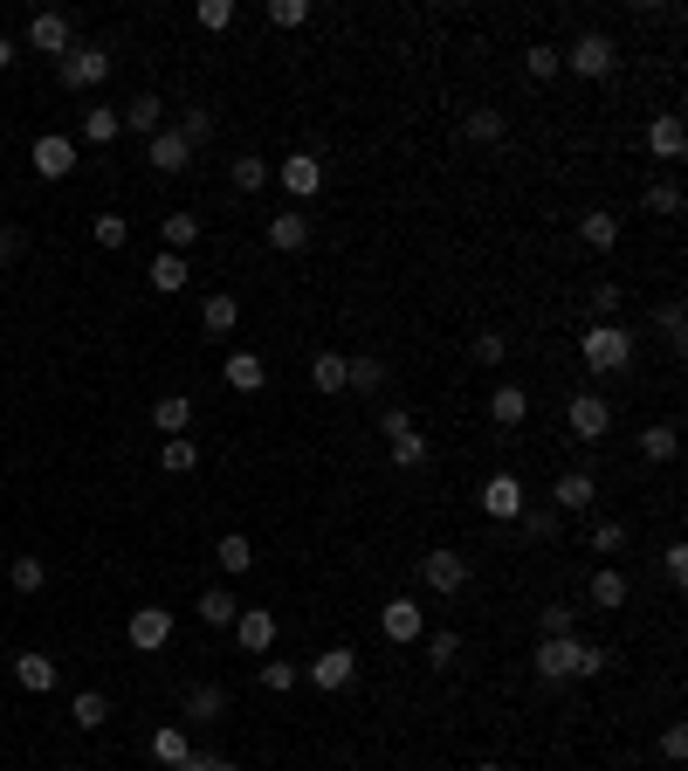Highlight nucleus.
<instances>
[{
	"mask_svg": "<svg viewBox=\"0 0 688 771\" xmlns=\"http://www.w3.org/2000/svg\"><path fill=\"white\" fill-rule=\"evenodd\" d=\"M538 682H585V675H599L606 661V648H593V640H578V634H557V640H538Z\"/></svg>",
	"mask_w": 688,
	"mask_h": 771,
	"instance_id": "nucleus-1",
	"label": "nucleus"
},
{
	"mask_svg": "<svg viewBox=\"0 0 688 771\" xmlns=\"http://www.w3.org/2000/svg\"><path fill=\"white\" fill-rule=\"evenodd\" d=\"M578 358L593 372H627L633 366V331H620V324H585L578 331Z\"/></svg>",
	"mask_w": 688,
	"mask_h": 771,
	"instance_id": "nucleus-2",
	"label": "nucleus"
},
{
	"mask_svg": "<svg viewBox=\"0 0 688 771\" xmlns=\"http://www.w3.org/2000/svg\"><path fill=\"white\" fill-rule=\"evenodd\" d=\"M557 56H565V69H572V76L599 83V76H613V69H620V42H613V35H599V29H585L572 48H557Z\"/></svg>",
	"mask_w": 688,
	"mask_h": 771,
	"instance_id": "nucleus-3",
	"label": "nucleus"
},
{
	"mask_svg": "<svg viewBox=\"0 0 688 771\" xmlns=\"http://www.w3.org/2000/svg\"><path fill=\"white\" fill-rule=\"evenodd\" d=\"M111 63H117V56H111L104 42H83V48L69 42V56L56 63V83H63V90H97V83L111 76Z\"/></svg>",
	"mask_w": 688,
	"mask_h": 771,
	"instance_id": "nucleus-4",
	"label": "nucleus"
},
{
	"mask_svg": "<svg viewBox=\"0 0 688 771\" xmlns=\"http://www.w3.org/2000/svg\"><path fill=\"white\" fill-rule=\"evenodd\" d=\"M420 585H427V593H441V600H454L469 585V558L462 551H420Z\"/></svg>",
	"mask_w": 688,
	"mask_h": 771,
	"instance_id": "nucleus-5",
	"label": "nucleus"
},
{
	"mask_svg": "<svg viewBox=\"0 0 688 771\" xmlns=\"http://www.w3.org/2000/svg\"><path fill=\"white\" fill-rule=\"evenodd\" d=\"M565 427H572V442H606V427H613V406H606L599 393H572Z\"/></svg>",
	"mask_w": 688,
	"mask_h": 771,
	"instance_id": "nucleus-6",
	"label": "nucleus"
},
{
	"mask_svg": "<svg viewBox=\"0 0 688 771\" xmlns=\"http://www.w3.org/2000/svg\"><path fill=\"white\" fill-rule=\"evenodd\" d=\"M124 640H132L138 655H159L172 640V606H138L132 621H124Z\"/></svg>",
	"mask_w": 688,
	"mask_h": 771,
	"instance_id": "nucleus-7",
	"label": "nucleus"
},
{
	"mask_svg": "<svg viewBox=\"0 0 688 771\" xmlns=\"http://www.w3.org/2000/svg\"><path fill=\"white\" fill-rule=\"evenodd\" d=\"M482 517H496V524H517L523 517V482L509 476V469H496L489 482H482Z\"/></svg>",
	"mask_w": 688,
	"mask_h": 771,
	"instance_id": "nucleus-8",
	"label": "nucleus"
},
{
	"mask_svg": "<svg viewBox=\"0 0 688 771\" xmlns=\"http://www.w3.org/2000/svg\"><path fill=\"white\" fill-rule=\"evenodd\" d=\"M235 648L269 661V648H275V613H269V606H241V613H235Z\"/></svg>",
	"mask_w": 688,
	"mask_h": 771,
	"instance_id": "nucleus-9",
	"label": "nucleus"
},
{
	"mask_svg": "<svg viewBox=\"0 0 688 771\" xmlns=\"http://www.w3.org/2000/svg\"><path fill=\"white\" fill-rule=\"evenodd\" d=\"M262 242H269L275 255H303V248H311V214H303V208H283V214H269Z\"/></svg>",
	"mask_w": 688,
	"mask_h": 771,
	"instance_id": "nucleus-10",
	"label": "nucleus"
},
{
	"mask_svg": "<svg viewBox=\"0 0 688 771\" xmlns=\"http://www.w3.org/2000/svg\"><path fill=\"white\" fill-rule=\"evenodd\" d=\"M593 503H599V482L585 469H565L551 482V510H557V517H578V510H593Z\"/></svg>",
	"mask_w": 688,
	"mask_h": 771,
	"instance_id": "nucleus-11",
	"label": "nucleus"
},
{
	"mask_svg": "<svg viewBox=\"0 0 688 771\" xmlns=\"http://www.w3.org/2000/svg\"><path fill=\"white\" fill-rule=\"evenodd\" d=\"M29 159H35V172H42V179H69V172H76V138L42 132V138L29 145Z\"/></svg>",
	"mask_w": 688,
	"mask_h": 771,
	"instance_id": "nucleus-12",
	"label": "nucleus"
},
{
	"mask_svg": "<svg viewBox=\"0 0 688 771\" xmlns=\"http://www.w3.org/2000/svg\"><path fill=\"white\" fill-rule=\"evenodd\" d=\"M351 675H359V655H351V648H324L311 668H303V682H311V689H351Z\"/></svg>",
	"mask_w": 688,
	"mask_h": 771,
	"instance_id": "nucleus-13",
	"label": "nucleus"
},
{
	"mask_svg": "<svg viewBox=\"0 0 688 771\" xmlns=\"http://www.w3.org/2000/svg\"><path fill=\"white\" fill-rule=\"evenodd\" d=\"M145 159H151V172H166V179H172V172H187V166H193V145H187L180 132H151V138H145Z\"/></svg>",
	"mask_w": 688,
	"mask_h": 771,
	"instance_id": "nucleus-14",
	"label": "nucleus"
},
{
	"mask_svg": "<svg viewBox=\"0 0 688 771\" xmlns=\"http://www.w3.org/2000/svg\"><path fill=\"white\" fill-rule=\"evenodd\" d=\"M647 152H654V159H661V166H675V159H681V152H688V124H681L675 111H661V118L647 124Z\"/></svg>",
	"mask_w": 688,
	"mask_h": 771,
	"instance_id": "nucleus-15",
	"label": "nucleus"
},
{
	"mask_svg": "<svg viewBox=\"0 0 688 771\" xmlns=\"http://www.w3.org/2000/svg\"><path fill=\"white\" fill-rule=\"evenodd\" d=\"M379 627H386V640H420L427 634V613H420V600H386V613H379Z\"/></svg>",
	"mask_w": 688,
	"mask_h": 771,
	"instance_id": "nucleus-16",
	"label": "nucleus"
},
{
	"mask_svg": "<svg viewBox=\"0 0 688 771\" xmlns=\"http://www.w3.org/2000/svg\"><path fill=\"white\" fill-rule=\"evenodd\" d=\"M117 124L124 132H138V138H151V132H166V104H159V90H138L132 104L117 111Z\"/></svg>",
	"mask_w": 688,
	"mask_h": 771,
	"instance_id": "nucleus-17",
	"label": "nucleus"
},
{
	"mask_svg": "<svg viewBox=\"0 0 688 771\" xmlns=\"http://www.w3.org/2000/svg\"><path fill=\"white\" fill-rule=\"evenodd\" d=\"M275 179H283V187H290L296 200H311V193L324 187V166H317V152H290V159L275 166Z\"/></svg>",
	"mask_w": 688,
	"mask_h": 771,
	"instance_id": "nucleus-18",
	"label": "nucleus"
},
{
	"mask_svg": "<svg viewBox=\"0 0 688 771\" xmlns=\"http://www.w3.org/2000/svg\"><path fill=\"white\" fill-rule=\"evenodd\" d=\"M14 682H21V689H29V696H48V689H56V682H63V668H56V661H48L42 648H29V655H14Z\"/></svg>",
	"mask_w": 688,
	"mask_h": 771,
	"instance_id": "nucleus-19",
	"label": "nucleus"
},
{
	"mask_svg": "<svg viewBox=\"0 0 688 771\" xmlns=\"http://www.w3.org/2000/svg\"><path fill=\"white\" fill-rule=\"evenodd\" d=\"M29 48H35V56H69V14H35L29 21Z\"/></svg>",
	"mask_w": 688,
	"mask_h": 771,
	"instance_id": "nucleus-20",
	"label": "nucleus"
},
{
	"mask_svg": "<svg viewBox=\"0 0 688 771\" xmlns=\"http://www.w3.org/2000/svg\"><path fill=\"white\" fill-rule=\"evenodd\" d=\"M221 379L235 386V393H262V386H269V366H262V351H227Z\"/></svg>",
	"mask_w": 688,
	"mask_h": 771,
	"instance_id": "nucleus-21",
	"label": "nucleus"
},
{
	"mask_svg": "<svg viewBox=\"0 0 688 771\" xmlns=\"http://www.w3.org/2000/svg\"><path fill=\"white\" fill-rule=\"evenodd\" d=\"M193 758V737L180 730V724H159V730H151V764H166V771H180Z\"/></svg>",
	"mask_w": 688,
	"mask_h": 771,
	"instance_id": "nucleus-22",
	"label": "nucleus"
},
{
	"mask_svg": "<svg viewBox=\"0 0 688 771\" xmlns=\"http://www.w3.org/2000/svg\"><path fill=\"white\" fill-rule=\"evenodd\" d=\"M578 242L593 248V255H613V248H620V221L606 214V208H593V214L578 221Z\"/></svg>",
	"mask_w": 688,
	"mask_h": 771,
	"instance_id": "nucleus-23",
	"label": "nucleus"
},
{
	"mask_svg": "<svg viewBox=\"0 0 688 771\" xmlns=\"http://www.w3.org/2000/svg\"><path fill=\"white\" fill-rule=\"evenodd\" d=\"M187 421H193V400L187 393H159V400H151V427H159L166 442H172V434H187Z\"/></svg>",
	"mask_w": 688,
	"mask_h": 771,
	"instance_id": "nucleus-24",
	"label": "nucleus"
},
{
	"mask_svg": "<svg viewBox=\"0 0 688 771\" xmlns=\"http://www.w3.org/2000/svg\"><path fill=\"white\" fill-rule=\"evenodd\" d=\"M489 421L496 427H523L530 421V393H523V386H496V393H489Z\"/></svg>",
	"mask_w": 688,
	"mask_h": 771,
	"instance_id": "nucleus-25",
	"label": "nucleus"
},
{
	"mask_svg": "<svg viewBox=\"0 0 688 771\" xmlns=\"http://www.w3.org/2000/svg\"><path fill=\"white\" fill-rule=\"evenodd\" d=\"M187 282H193V269H187V255H151V290H159V297H180L187 290Z\"/></svg>",
	"mask_w": 688,
	"mask_h": 771,
	"instance_id": "nucleus-26",
	"label": "nucleus"
},
{
	"mask_svg": "<svg viewBox=\"0 0 688 771\" xmlns=\"http://www.w3.org/2000/svg\"><path fill=\"white\" fill-rule=\"evenodd\" d=\"M269 179H275V166H262L255 152H241V159H227V187H235V193H262Z\"/></svg>",
	"mask_w": 688,
	"mask_h": 771,
	"instance_id": "nucleus-27",
	"label": "nucleus"
},
{
	"mask_svg": "<svg viewBox=\"0 0 688 771\" xmlns=\"http://www.w3.org/2000/svg\"><path fill=\"white\" fill-rule=\"evenodd\" d=\"M627 593H633L627 572H613V565H599V572H593V606H599V613H620Z\"/></svg>",
	"mask_w": 688,
	"mask_h": 771,
	"instance_id": "nucleus-28",
	"label": "nucleus"
},
{
	"mask_svg": "<svg viewBox=\"0 0 688 771\" xmlns=\"http://www.w3.org/2000/svg\"><path fill=\"white\" fill-rule=\"evenodd\" d=\"M235 324H241V303L235 297H207V303H200V331H207V338H227Z\"/></svg>",
	"mask_w": 688,
	"mask_h": 771,
	"instance_id": "nucleus-29",
	"label": "nucleus"
},
{
	"mask_svg": "<svg viewBox=\"0 0 688 771\" xmlns=\"http://www.w3.org/2000/svg\"><path fill=\"white\" fill-rule=\"evenodd\" d=\"M641 455H647V461H675V455H681V427H675V421L641 427Z\"/></svg>",
	"mask_w": 688,
	"mask_h": 771,
	"instance_id": "nucleus-30",
	"label": "nucleus"
},
{
	"mask_svg": "<svg viewBox=\"0 0 688 771\" xmlns=\"http://www.w3.org/2000/svg\"><path fill=\"white\" fill-rule=\"evenodd\" d=\"M641 208H647V214H661V221H675V214L688 208V200H681V187H675V179H647V187H641Z\"/></svg>",
	"mask_w": 688,
	"mask_h": 771,
	"instance_id": "nucleus-31",
	"label": "nucleus"
},
{
	"mask_svg": "<svg viewBox=\"0 0 688 771\" xmlns=\"http://www.w3.org/2000/svg\"><path fill=\"white\" fill-rule=\"evenodd\" d=\"M235 613H241V600L227 593V585H207V593H200V621L207 627H235Z\"/></svg>",
	"mask_w": 688,
	"mask_h": 771,
	"instance_id": "nucleus-32",
	"label": "nucleus"
},
{
	"mask_svg": "<svg viewBox=\"0 0 688 771\" xmlns=\"http://www.w3.org/2000/svg\"><path fill=\"white\" fill-rule=\"evenodd\" d=\"M221 709H227V689H221V682H200V689H187V716H193V724H214Z\"/></svg>",
	"mask_w": 688,
	"mask_h": 771,
	"instance_id": "nucleus-33",
	"label": "nucleus"
},
{
	"mask_svg": "<svg viewBox=\"0 0 688 771\" xmlns=\"http://www.w3.org/2000/svg\"><path fill=\"white\" fill-rule=\"evenodd\" d=\"M117 132H124V124H117V111H111V104L83 111V145H97V152H104V145H117Z\"/></svg>",
	"mask_w": 688,
	"mask_h": 771,
	"instance_id": "nucleus-34",
	"label": "nucleus"
},
{
	"mask_svg": "<svg viewBox=\"0 0 688 771\" xmlns=\"http://www.w3.org/2000/svg\"><path fill=\"white\" fill-rule=\"evenodd\" d=\"M379 386H386L379 358H345V393H379Z\"/></svg>",
	"mask_w": 688,
	"mask_h": 771,
	"instance_id": "nucleus-35",
	"label": "nucleus"
},
{
	"mask_svg": "<svg viewBox=\"0 0 688 771\" xmlns=\"http://www.w3.org/2000/svg\"><path fill=\"white\" fill-rule=\"evenodd\" d=\"M69 724H76V730H104V724H111V703L97 696V689H83V696L69 703Z\"/></svg>",
	"mask_w": 688,
	"mask_h": 771,
	"instance_id": "nucleus-36",
	"label": "nucleus"
},
{
	"mask_svg": "<svg viewBox=\"0 0 688 771\" xmlns=\"http://www.w3.org/2000/svg\"><path fill=\"white\" fill-rule=\"evenodd\" d=\"M557 69H565V56H557L551 42H530V48H523V76H530V83H551Z\"/></svg>",
	"mask_w": 688,
	"mask_h": 771,
	"instance_id": "nucleus-37",
	"label": "nucleus"
},
{
	"mask_svg": "<svg viewBox=\"0 0 688 771\" xmlns=\"http://www.w3.org/2000/svg\"><path fill=\"white\" fill-rule=\"evenodd\" d=\"M214 558H221V572H255V545L241 530H227L221 545H214Z\"/></svg>",
	"mask_w": 688,
	"mask_h": 771,
	"instance_id": "nucleus-38",
	"label": "nucleus"
},
{
	"mask_svg": "<svg viewBox=\"0 0 688 771\" xmlns=\"http://www.w3.org/2000/svg\"><path fill=\"white\" fill-rule=\"evenodd\" d=\"M654 331H661V338H668L675 351L688 345V311H681V297H668V303H661V311H654Z\"/></svg>",
	"mask_w": 688,
	"mask_h": 771,
	"instance_id": "nucleus-39",
	"label": "nucleus"
},
{
	"mask_svg": "<svg viewBox=\"0 0 688 771\" xmlns=\"http://www.w3.org/2000/svg\"><path fill=\"white\" fill-rule=\"evenodd\" d=\"M159 235H166V248H172V255L193 248V242H200V214H187V208H180V214H166V221H159Z\"/></svg>",
	"mask_w": 688,
	"mask_h": 771,
	"instance_id": "nucleus-40",
	"label": "nucleus"
},
{
	"mask_svg": "<svg viewBox=\"0 0 688 771\" xmlns=\"http://www.w3.org/2000/svg\"><path fill=\"white\" fill-rule=\"evenodd\" d=\"M8 579H14V593H42V585H48V565H42L35 551H21V558L8 565Z\"/></svg>",
	"mask_w": 688,
	"mask_h": 771,
	"instance_id": "nucleus-41",
	"label": "nucleus"
},
{
	"mask_svg": "<svg viewBox=\"0 0 688 771\" xmlns=\"http://www.w3.org/2000/svg\"><path fill=\"white\" fill-rule=\"evenodd\" d=\"M159 469H166V476H187V469H200V448L187 442V434H172V442L159 448Z\"/></svg>",
	"mask_w": 688,
	"mask_h": 771,
	"instance_id": "nucleus-42",
	"label": "nucleus"
},
{
	"mask_svg": "<svg viewBox=\"0 0 688 771\" xmlns=\"http://www.w3.org/2000/svg\"><path fill=\"white\" fill-rule=\"evenodd\" d=\"M557 634H578V606H565V600L538 613V640H557Z\"/></svg>",
	"mask_w": 688,
	"mask_h": 771,
	"instance_id": "nucleus-43",
	"label": "nucleus"
},
{
	"mask_svg": "<svg viewBox=\"0 0 688 771\" xmlns=\"http://www.w3.org/2000/svg\"><path fill=\"white\" fill-rule=\"evenodd\" d=\"M311 379H317V393H345V358L338 351H317L311 358Z\"/></svg>",
	"mask_w": 688,
	"mask_h": 771,
	"instance_id": "nucleus-44",
	"label": "nucleus"
},
{
	"mask_svg": "<svg viewBox=\"0 0 688 771\" xmlns=\"http://www.w3.org/2000/svg\"><path fill=\"white\" fill-rule=\"evenodd\" d=\"M469 358H475V366H503V358H509V338H503V331H475V338H469Z\"/></svg>",
	"mask_w": 688,
	"mask_h": 771,
	"instance_id": "nucleus-45",
	"label": "nucleus"
},
{
	"mask_svg": "<svg viewBox=\"0 0 688 771\" xmlns=\"http://www.w3.org/2000/svg\"><path fill=\"white\" fill-rule=\"evenodd\" d=\"M620 303H627L620 282H593V324H613V317H620Z\"/></svg>",
	"mask_w": 688,
	"mask_h": 771,
	"instance_id": "nucleus-46",
	"label": "nucleus"
},
{
	"mask_svg": "<svg viewBox=\"0 0 688 771\" xmlns=\"http://www.w3.org/2000/svg\"><path fill=\"white\" fill-rule=\"evenodd\" d=\"M193 21H200V29H207V35L235 29V0H200V8H193Z\"/></svg>",
	"mask_w": 688,
	"mask_h": 771,
	"instance_id": "nucleus-47",
	"label": "nucleus"
},
{
	"mask_svg": "<svg viewBox=\"0 0 688 771\" xmlns=\"http://www.w3.org/2000/svg\"><path fill=\"white\" fill-rule=\"evenodd\" d=\"M523 530H530V537H544V545H551V537H557V530H565V517H557V510H551V503H538V510H530V503H523Z\"/></svg>",
	"mask_w": 688,
	"mask_h": 771,
	"instance_id": "nucleus-48",
	"label": "nucleus"
},
{
	"mask_svg": "<svg viewBox=\"0 0 688 771\" xmlns=\"http://www.w3.org/2000/svg\"><path fill=\"white\" fill-rule=\"evenodd\" d=\"M462 132H469L475 145H496V138H503V111H469Z\"/></svg>",
	"mask_w": 688,
	"mask_h": 771,
	"instance_id": "nucleus-49",
	"label": "nucleus"
},
{
	"mask_svg": "<svg viewBox=\"0 0 688 771\" xmlns=\"http://www.w3.org/2000/svg\"><path fill=\"white\" fill-rule=\"evenodd\" d=\"M124 242H132V221H124V214H97V248H124Z\"/></svg>",
	"mask_w": 688,
	"mask_h": 771,
	"instance_id": "nucleus-50",
	"label": "nucleus"
},
{
	"mask_svg": "<svg viewBox=\"0 0 688 771\" xmlns=\"http://www.w3.org/2000/svg\"><path fill=\"white\" fill-rule=\"evenodd\" d=\"M454 655H462V634H427V668H454Z\"/></svg>",
	"mask_w": 688,
	"mask_h": 771,
	"instance_id": "nucleus-51",
	"label": "nucleus"
},
{
	"mask_svg": "<svg viewBox=\"0 0 688 771\" xmlns=\"http://www.w3.org/2000/svg\"><path fill=\"white\" fill-rule=\"evenodd\" d=\"M296 682H303V668H296V661H262V689H275V696H290Z\"/></svg>",
	"mask_w": 688,
	"mask_h": 771,
	"instance_id": "nucleus-52",
	"label": "nucleus"
},
{
	"mask_svg": "<svg viewBox=\"0 0 688 771\" xmlns=\"http://www.w3.org/2000/svg\"><path fill=\"white\" fill-rule=\"evenodd\" d=\"M180 138H187V145H207V138H214V111H207V104H193V111L180 118Z\"/></svg>",
	"mask_w": 688,
	"mask_h": 771,
	"instance_id": "nucleus-53",
	"label": "nucleus"
},
{
	"mask_svg": "<svg viewBox=\"0 0 688 771\" xmlns=\"http://www.w3.org/2000/svg\"><path fill=\"white\" fill-rule=\"evenodd\" d=\"M393 461H399V469H420V461H427V434H420V427L399 434V442H393Z\"/></svg>",
	"mask_w": 688,
	"mask_h": 771,
	"instance_id": "nucleus-54",
	"label": "nucleus"
},
{
	"mask_svg": "<svg viewBox=\"0 0 688 771\" xmlns=\"http://www.w3.org/2000/svg\"><path fill=\"white\" fill-rule=\"evenodd\" d=\"M269 21L275 29H303V21H311V0H269Z\"/></svg>",
	"mask_w": 688,
	"mask_h": 771,
	"instance_id": "nucleus-55",
	"label": "nucleus"
},
{
	"mask_svg": "<svg viewBox=\"0 0 688 771\" xmlns=\"http://www.w3.org/2000/svg\"><path fill=\"white\" fill-rule=\"evenodd\" d=\"M593 551H627V524H620V517L593 524Z\"/></svg>",
	"mask_w": 688,
	"mask_h": 771,
	"instance_id": "nucleus-56",
	"label": "nucleus"
},
{
	"mask_svg": "<svg viewBox=\"0 0 688 771\" xmlns=\"http://www.w3.org/2000/svg\"><path fill=\"white\" fill-rule=\"evenodd\" d=\"M379 434H386V442H399V434H414V414H406V406H386V414H379Z\"/></svg>",
	"mask_w": 688,
	"mask_h": 771,
	"instance_id": "nucleus-57",
	"label": "nucleus"
},
{
	"mask_svg": "<svg viewBox=\"0 0 688 771\" xmlns=\"http://www.w3.org/2000/svg\"><path fill=\"white\" fill-rule=\"evenodd\" d=\"M661 758H668V764H681V758H688V730H681V724L661 730Z\"/></svg>",
	"mask_w": 688,
	"mask_h": 771,
	"instance_id": "nucleus-58",
	"label": "nucleus"
},
{
	"mask_svg": "<svg viewBox=\"0 0 688 771\" xmlns=\"http://www.w3.org/2000/svg\"><path fill=\"white\" fill-rule=\"evenodd\" d=\"M661 565H668V579H675V585H688V545H681V537H675L668 551H661Z\"/></svg>",
	"mask_w": 688,
	"mask_h": 771,
	"instance_id": "nucleus-59",
	"label": "nucleus"
},
{
	"mask_svg": "<svg viewBox=\"0 0 688 771\" xmlns=\"http://www.w3.org/2000/svg\"><path fill=\"white\" fill-rule=\"evenodd\" d=\"M21 248H29V242H21V227H0V269L21 262Z\"/></svg>",
	"mask_w": 688,
	"mask_h": 771,
	"instance_id": "nucleus-60",
	"label": "nucleus"
},
{
	"mask_svg": "<svg viewBox=\"0 0 688 771\" xmlns=\"http://www.w3.org/2000/svg\"><path fill=\"white\" fill-rule=\"evenodd\" d=\"M180 771H241V764H235V758H207V751H193Z\"/></svg>",
	"mask_w": 688,
	"mask_h": 771,
	"instance_id": "nucleus-61",
	"label": "nucleus"
},
{
	"mask_svg": "<svg viewBox=\"0 0 688 771\" xmlns=\"http://www.w3.org/2000/svg\"><path fill=\"white\" fill-rule=\"evenodd\" d=\"M8 63H14V42H8V35H0V69H8Z\"/></svg>",
	"mask_w": 688,
	"mask_h": 771,
	"instance_id": "nucleus-62",
	"label": "nucleus"
},
{
	"mask_svg": "<svg viewBox=\"0 0 688 771\" xmlns=\"http://www.w3.org/2000/svg\"><path fill=\"white\" fill-rule=\"evenodd\" d=\"M475 771H503V764H475Z\"/></svg>",
	"mask_w": 688,
	"mask_h": 771,
	"instance_id": "nucleus-63",
	"label": "nucleus"
},
{
	"mask_svg": "<svg viewBox=\"0 0 688 771\" xmlns=\"http://www.w3.org/2000/svg\"><path fill=\"white\" fill-rule=\"evenodd\" d=\"M63 771H90V764H63Z\"/></svg>",
	"mask_w": 688,
	"mask_h": 771,
	"instance_id": "nucleus-64",
	"label": "nucleus"
}]
</instances>
